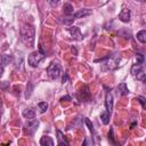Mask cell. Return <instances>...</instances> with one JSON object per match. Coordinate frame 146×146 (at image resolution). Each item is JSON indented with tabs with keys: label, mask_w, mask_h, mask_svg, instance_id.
I'll return each mask as SVG.
<instances>
[{
	"label": "cell",
	"mask_w": 146,
	"mask_h": 146,
	"mask_svg": "<svg viewBox=\"0 0 146 146\" xmlns=\"http://www.w3.org/2000/svg\"><path fill=\"white\" fill-rule=\"evenodd\" d=\"M34 36H35V30H34L33 25L24 24L21 27V41L26 47H33Z\"/></svg>",
	"instance_id": "6da1fadb"
},
{
	"label": "cell",
	"mask_w": 146,
	"mask_h": 146,
	"mask_svg": "<svg viewBox=\"0 0 146 146\" xmlns=\"http://www.w3.org/2000/svg\"><path fill=\"white\" fill-rule=\"evenodd\" d=\"M60 100H62V102H64V100H71V97H70V96H65V97H62Z\"/></svg>",
	"instance_id": "484cf974"
},
{
	"label": "cell",
	"mask_w": 146,
	"mask_h": 146,
	"mask_svg": "<svg viewBox=\"0 0 146 146\" xmlns=\"http://www.w3.org/2000/svg\"><path fill=\"white\" fill-rule=\"evenodd\" d=\"M38 127H39V120L34 119V117H31L27 120V122L25 123V130H26V133L32 136L34 135V132L38 130Z\"/></svg>",
	"instance_id": "5b68a950"
},
{
	"label": "cell",
	"mask_w": 146,
	"mask_h": 146,
	"mask_svg": "<svg viewBox=\"0 0 146 146\" xmlns=\"http://www.w3.org/2000/svg\"><path fill=\"white\" fill-rule=\"evenodd\" d=\"M137 40L141 43H145L146 42V31L145 30H141L137 33Z\"/></svg>",
	"instance_id": "ac0fdd59"
},
{
	"label": "cell",
	"mask_w": 146,
	"mask_h": 146,
	"mask_svg": "<svg viewBox=\"0 0 146 146\" xmlns=\"http://www.w3.org/2000/svg\"><path fill=\"white\" fill-rule=\"evenodd\" d=\"M115 91H116V94L119 96H125V95L129 94V89H128V87H127V84L124 82L119 83L117 87H116V89H115Z\"/></svg>",
	"instance_id": "8fae6325"
},
{
	"label": "cell",
	"mask_w": 146,
	"mask_h": 146,
	"mask_svg": "<svg viewBox=\"0 0 146 146\" xmlns=\"http://www.w3.org/2000/svg\"><path fill=\"white\" fill-rule=\"evenodd\" d=\"M136 58H137V64H144L145 57H144V55L141 52H137L136 54Z\"/></svg>",
	"instance_id": "44dd1931"
},
{
	"label": "cell",
	"mask_w": 146,
	"mask_h": 146,
	"mask_svg": "<svg viewBox=\"0 0 146 146\" xmlns=\"http://www.w3.org/2000/svg\"><path fill=\"white\" fill-rule=\"evenodd\" d=\"M84 122H86V124L88 125L89 130H90V131L94 133V132H95V129H94V125H92V123L90 122V120H89V119H86V120H84Z\"/></svg>",
	"instance_id": "7402d4cb"
},
{
	"label": "cell",
	"mask_w": 146,
	"mask_h": 146,
	"mask_svg": "<svg viewBox=\"0 0 146 146\" xmlns=\"http://www.w3.org/2000/svg\"><path fill=\"white\" fill-rule=\"evenodd\" d=\"M47 73H48V75H49L50 79H52V80L58 79V76H59V74H60V65H59L58 63L52 62V63L48 66Z\"/></svg>",
	"instance_id": "277c9868"
},
{
	"label": "cell",
	"mask_w": 146,
	"mask_h": 146,
	"mask_svg": "<svg viewBox=\"0 0 146 146\" xmlns=\"http://www.w3.org/2000/svg\"><path fill=\"white\" fill-rule=\"evenodd\" d=\"M131 74L139 81L145 82V70L143 64H135L131 67Z\"/></svg>",
	"instance_id": "3957f363"
},
{
	"label": "cell",
	"mask_w": 146,
	"mask_h": 146,
	"mask_svg": "<svg viewBox=\"0 0 146 146\" xmlns=\"http://www.w3.org/2000/svg\"><path fill=\"white\" fill-rule=\"evenodd\" d=\"M72 51H73L74 54H76V49H74V48H72Z\"/></svg>",
	"instance_id": "f546056e"
},
{
	"label": "cell",
	"mask_w": 146,
	"mask_h": 146,
	"mask_svg": "<svg viewBox=\"0 0 146 146\" xmlns=\"http://www.w3.org/2000/svg\"><path fill=\"white\" fill-rule=\"evenodd\" d=\"M119 19L123 23H127L130 21V9L128 8H122L121 13L119 14Z\"/></svg>",
	"instance_id": "30bf717a"
},
{
	"label": "cell",
	"mask_w": 146,
	"mask_h": 146,
	"mask_svg": "<svg viewBox=\"0 0 146 146\" xmlns=\"http://www.w3.org/2000/svg\"><path fill=\"white\" fill-rule=\"evenodd\" d=\"M90 14H91V9H80L79 11L73 13V14L70 16V18H71L72 21H74V19H78V18L86 17V16H88V15H90Z\"/></svg>",
	"instance_id": "ba28073f"
},
{
	"label": "cell",
	"mask_w": 146,
	"mask_h": 146,
	"mask_svg": "<svg viewBox=\"0 0 146 146\" xmlns=\"http://www.w3.org/2000/svg\"><path fill=\"white\" fill-rule=\"evenodd\" d=\"M105 107H106V111L112 113V110H113V96L110 91L106 92V96H105Z\"/></svg>",
	"instance_id": "9c48e42d"
},
{
	"label": "cell",
	"mask_w": 146,
	"mask_h": 146,
	"mask_svg": "<svg viewBox=\"0 0 146 146\" xmlns=\"http://www.w3.org/2000/svg\"><path fill=\"white\" fill-rule=\"evenodd\" d=\"M63 9H64V15H66V16H71L73 14V11H74L73 10V6L71 3H65Z\"/></svg>",
	"instance_id": "e0dca14e"
},
{
	"label": "cell",
	"mask_w": 146,
	"mask_h": 146,
	"mask_svg": "<svg viewBox=\"0 0 146 146\" xmlns=\"http://www.w3.org/2000/svg\"><path fill=\"white\" fill-rule=\"evenodd\" d=\"M78 97L81 102L83 103H87V102H90L91 100V92L89 90V87L88 86H83L80 91L78 92Z\"/></svg>",
	"instance_id": "8992f818"
},
{
	"label": "cell",
	"mask_w": 146,
	"mask_h": 146,
	"mask_svg": "<svg viewBox=\"0 0 146 146\" xmlns=\"http://www.w3.org/2000/svg\"><path fill=\"white\" fill-rule=\"evenodd\" d=\"M57 145H59V146L68 145V140L66 139V137L64 136V133L60 130H57Z\"/></svg>",
	"instance_id": "7c38bea8"
},
{
	"label": "cell",
	"mask_w": 146,
	"mask_h": 146,
	"mask_svg": "<svg viewBox=\"0 0 146 146\" xmlns=\"http://www.w3.org/2000/svg\"><path fill=\"white\" fill-rule=\"evenodd\" d=\"M66 80H67V73H65V76L63 78V83H65V82H66Z\"/></svg>",
	"instance_id": "83f0119b"
},
{
	"label": "cell",
	"mask_w": 146,
	"mask_h": 146,
	"mask_svg": "<svg viewBox=\"0 0 146 146\" xmlns=\"http://www.w3.org/2000/svg\"><path fill=\"white\" fill-rule=\"evenodd\" d=\"M38 106H39L41 113H44V112L47 111V108H48V104H47L46 102H40V103L38 104Z\"/></svg>",
	"instance_id": "ffe728a7"
},
{
	"label": "cell",
	"mask_w": 146,
	"mask_h": 146,
	"mask_svg": "<svg viewBox=\"0 0 146 146\" xmlns=\"http://www.w3.org/2000/svg\"><path fill=\"white\" fill-rule=\"evenodd\" d=\"M3 68H5V67L0 66V76H2V73H3Z\"/></svg>",
	"instance_id": "f1b7e54d"
},
{
	"label": "cell",
	"mask_w": 146,
	"mask_h": 146,
	"mask_svg": "<svg viewBox=\"0 0 146 146\" xmlns=\"http://www.w3.org/2000/svg\"><path fill=\"white\" fill-rule=\"evenodd\" d=\"M88 143H89V138H86V140H84V141H83V144H82V145H87V144H88ZM90 143H91V144H92V141H90Z\"/></svg>",
	"instance_id": "4316f807"
},
{
	"label": "cell",
	"mask_w": 146,
	"mask_h": 146,
	"mask_svg": "<svg viewBox=\"0 0 146 146\" xmlns=\"http://www.w3.org/2000/svg\"><path fill=\"white\" fill-rule=\"evenodd\" d=\"M0 108H1V98H0Z\"/></svg>",
	"instance_id": "4dcf8cb0"
},
{
	"label": "cell",
	"mask_w": 146,
	"mask_h": 146,
	"mask_svg": "<svg viewBox=\"0 0 146 146\" xmlns=\"http://www.w3.org/2000/svg\"><path fill=\"white\" fill-rule=\"evenodd\" d=\"M32 91H33V84H32L31 82H29V83H27V87H26V92H25V97H26V98H29V97L31 96Z\"/></svg>",
	"instance_id": "d6986e66"
},
{
	"label": "cell",
	"mask_w": 146,
	"mask_h": 146,
	"mask_svg": "<svg viewBox=\"0 0 146 146\" xmlns=\"http://www.w3.org/2000/svg\"><path fill=\"white\" fill-rule=\"evenodd\" d=\"M110 117H111V113L110 112L105 111V112L100 113V120H102V122L104 124H108L110 123Z\"/></svg>",
	"instance_id": "2e32d148"
},
{
	"label": "cell",
	"mask_w": 146,
	"mask_h": 146,
	"mask_svg": "<svg viewBox=\"0 0 146 146\" xmlns=\"http://www.w3.org/2000/svg\"><path fill=\"white\" fill-rule=\"evenodd\" d=\"M51 6H55V5H57V2L59 1V0H47Z\"/></svg>",
	"instance_id": "d4e9b609"
},
{
	"label": "cell",
	"mask_w": 146,
	"mask_h": 146,
	"mask_svg": "<svg viewBox=\"0 0 146 146\" xmlns=\"http://www.w3.org/2000/svg\"><path fill=\"white\" fill-rule=\"evenodd\" d=\"M137 100L141 104V107L145 108V98H144L143 96H138V97H137Z\"/></svg>",
	"instance_id": "cb8c5ba5"
},
{
	"label": "cell",
	"mask_w": 146,
	"mask_h": 146,
	"mask_svg": "<svg viewBox=\"0 0 146 146\" xmlns=\"http://www.w3.org/2000/svg\"><path fill=\"white\" fill-rule=\"evenodd\" d=\"M23 116L26 117V119H31V117H35V111L32 110V108H26L23 111Z\"/></svg>",
	"instance_id": "9a60e30c"
},
{
	"label": "cell",
	"mask_w": 146,
	"mask_h": 146,
	"mask_svg": "<svg viewBox=\"0 0 146 146\" xmlns=\"http://www.w3.org/2000/svg\"><path fill=\"white\" fill-rule=\"evenodd\" d=\"M108 139H111V143L115 145V141H114V136H113V129L111 128L110 131H108Z\"/></svg>",
	"instance_id": "603a6c76"
},
{
	"label": "cell",
	"mask_w": 146,
	"mask_h": 146,
	"mask_svg": "<svg viewBox=\"0 0 146 146\" xmlns=\"http://www.w3.org/2000/svg\"><path fill=\"white\" fill-rule=\"evenodd\" d=\"M13 60V57L10 55H0V66L5 67L7 64H9Z\"/></svg>",
	"instance_id": "5bb4252c"
},
{
	"label": "cell",
	"mask_w": 146,
	"mask_h": 146,
	"mask_svg": "<svg viewBox=\"0 0 146 146\" xmlns=\"http://www.w3.org/2000/svg\"><path fill=\"white\" fill-rule=\"evenodd\" d=\"M44 57H46L44 51H43L42 47L40 46V47H39V50H34V51H32V52L29 55V57H27V63H29L30 66L36 67V66L39 65V63H40Z\"/></svg>",
	"instance_id": "7a4b0ae2"
},
{
	"label": "cell",
	"mask_w": 146,
	"mask_h": 146,
	"mask_svg": "<svg viewBox=\"0 0 146 146\" xmlns=\"http://www.w3.org/2000/svg\"><path fill=\"white\" fill-rule=\"evenodd\" d=\"M67 31H68V33L71 34V36L73 39H75V40H82L83 39V35H82V33H81V31L78 26L72 25V26L67 27Z\"/></svg>",
	"instance_id": "52a82bcc"
},
{
	"label": "cell",
	"mask_w": 146,
	"mask_h": 146,
	"mask_svg": "<svg viewBox=\"0 0 146 146\" xmlns=\"http://www.w3.org/2000/svg\"><path fill=\"white\" fill-rule=\"evenodd\" d=\"M40 145L41 146H52L54 145V140L49 136H43L40 139Z\"/></svg>",
	"instance_id": "4fadbf2b"
}]
</instances>
